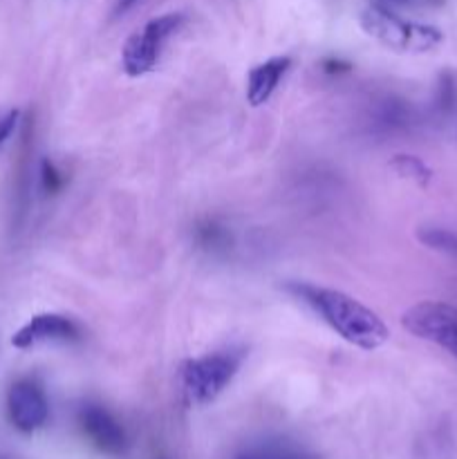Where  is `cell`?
Masks as SVG:
<instances>
[{
	"label": "cell",
	"mask_w": 457,
	"mask_h": 459,
	"mask_svg": "<svg viewBox=\"0 0 457 459\" xmlns=\"http://www.w3.org/2000/svg\"><path fill=\"white\" fill-rule=\"evenodd\" d=\"M285 290L298 300H303L325 325H330L336 334L349 345L366 352H375L381 345L388 343L390 330L384 318L370 307L345 291L330 290V287L312 285V282H287Z\"/></svg>",
	"instance_id": "1"
},
{
	"label": "cell",
	"mask_w": 457,
	"mask_h": 459,
	"mask_svg": "<svg viewBox=\"0 0 457 459\" xmlns=\"http://www.w3.org/2000/svg\"><path fill=\"white\" fill-rule=\"evenodd\" d=\"M245 359L246 350L242 345H227V348L213 350L202 357L186 359L179 370L186 402L191 406H206V403L215 402L236 379Z\"/></svg>",
	"instance_id": "2"
},
{
	"label": "cell",
	"mask_w": 457,
	"mask_h": 459,
	"mask_svg": "<svg viewBox=\"0 0 457 459\" xmlns=\"http://www.w3.org/2000/svg\"><path fill=\"white\" fill-rule=\"evenodd\" d=\"M358 22L367 36L397 52H430L444 40L442 30L424 22L406 21L385 4H370L363 9Z\"/></svg>",
	"instance_id": "3"
},
{
	"label": "cell",
	"mask_w": 457,
	"mask_h": 459,
	"mask_svg": "<svg viewBox=\"0 0 457 459\" xmlns=\"http://www.w3.org/2000/svg\"><path fill=\"white\" fill-rule=\"evenodd\" d=\"M186 25V16L182 12H166L161 16L151 18L142 30L128 36L121 49V67L130 79L146 76L160 65L168 40Z\"/></svg>",
	"instance_id": "4"
},
{
	"label": "cell",
	"mask_w": 457,
	"mask_h": 459,
	"mask_svg": "<svg viewBox=\"0 0 457 459\" xmlns=\"http://www.w3.org/2000/svg\"><path fill=\"white\" fill-rule=\"evenodd\" d=\"M401 325L412 336L446 350L457 361V307L442 300L412 305L401 316Z\"/></svg>",
	"instance_id": "5"
},
{
	"label": "cell",
	"mask_w": 457,
	"mask_h": 459,
	"mask_svg": "<svg viewBox=\"0 0 457 459\" xmlns=\"http://www.w3.org/2000/svg\"><path fill=\"white\" fill-rule=\"evenodd\" d=\"M9 424L18 433L31 435L43 429L49 420V402L45 390L34 379H18L7 390Z\"/></svg>",
	"instance_id": "6"
},
{
	"label": "cell",
	"mask_w": 457,
	"mask_h": 459,
	"mask_svg": "<svg viewBox=\"0 0 457 459\" xmlns=\"http://www.w3.org/2000/svg\"><path fill=\"white\" fill-rule=\"evenodd\" d=\"M76 421H79L81 430L90 439V444L103 455H124L125 448H128L124 426L101 403H81L79 411H76Z\"/></svg>",
	"instance_id": "7"
},
{
	"label": "cell",
	"mask_w": 457,
	"mask_h": 459,
	"mask_svg": "<svg viewBox=\"0 0 457 459\" xmlns=\"http://www.w3.org/2000/svg\"><path fill=\"white\" fill-rule=\"evenodd\" d=\"M81 339V327L74 318L65 314H36L12 334V348L31 350L43 343H76Z\"/></svg>",
	"instance_id": "8"
},
{
	"label": "cell",
	"mask_w": 457,
	"mask_h": 459,
	"mask_svg": "<svg viewBox=\"0 0 457 459\" xmlns=\"http://www.w3.org/2000/svg\"><path fill=\"white\" fill-rule=\"evenodd\" d=\"M291 56H272L267 61L258 63L246 74V101L251 108H260L273 97V92L280 85L282 76L289 72Z\"/></svg>",
	"instance_id": "9"
},
{
	"label": "cell",
	"mask_w": 457,
	"mask_h": 459,
	"mask_svg": "<svg viewBox=\"0 0 457 459\" xmlns=\"http://www.w3.org/2000/svg\"><path fill=\"white\" fill-rule=\"evenodd\" d=\"M236 459H314L300 448L285 442H264L258 446H251L242 451Z\"/></svg>",
	"instance_id": "10"
},
{
	"label": "cell",
	"mask_w": 457,
	"mask_h": 459,
	"mask_svg": "<svg viewBox=\"0 0 457 459\" xmlns=\"http://www.w3.org/2000/svg\"><path fill=\"white\" fill-rule=\"evenodd\" d=\"M392 169L397 170L401 178L412 179V182H417L419 186H426V184L433 179V170L426 166V161H421L419 157L415 155H397L392 160Z\"/></svg>",
	"instance_id": "11"
},
{
	"label": "cell",
	"mask_w": 457,
	"mask_h": 459,
	"mask_svg": "<svg viewBox=\"0 0 457 459\" xmlns=\"http://www.w3.org/2000/svg\"><path fill=\"white\" fill-rule=\"evenodd\" d=\"M419 240L424 242L426 247H430V249L442 251V254L455 255L457 258V233L448 231V229H439V227L421 229Z\"/></svg>",
	"instance_id": "12"
},
{
	"label": "cell",
	"mask_w": 457,
	"mask_h": 459,
	"mask_svg": "<svg viewBox=\"0 0 457 459\" xmlns=\"http://www.w3.org/2000/svg\"><path fill=\"white\" fill-rule=\"evenodd\" d=\"M40 182H43L45 193H58L63 182H65V178H63V173L52 164V161L45 160L43 169H40Z\"/></svg>",
	"instance_id": "13"
},
{
	"label": "cell",
	"mask_w": 457,
	"mask_h": 459,
	"mask_svg": "<svg viewBox=\"0 0 457 459\" xmlns=\"http://www.w3.org/2000/svg\"><path fill=\"white\" fill-rule=\"evenodd\" d=\"M18 117H21V112L18 110H9L4 112V115H0V146L12 137L13 128H16L18 124Z\"/></svg>",
	"instance_id": "14"
},
{
	"label": "cell",
	"mask_w": 457,
	"mask_h": 459,
	"mask_svg": "<svg viewBox=\"0 0 457 459\" xmlns=\"http://www.w3.org/2000/svg\"><path fill=\"white\" fill-rule=\"evenodd\" d=\"M134 3H137V0H116L115 12H116V13H125V12H128L130 7H133Z\"/></svg>",
	"instance_id": "15"
},
{
	"label": "cell",
	"mask_w": 457,
	"mask_h": 459,
	"mask_svg": "<svg viewBox=\"0 0 457 459\" xmlns=\"http://www.w3.org/2000/svg\"><path fill=\"white\" fill-rule=\"evenodd\" d=\"M388 3H394V4H403V3H408V0H388Z\"/></svg>",
	"instance_id": "16"
}]
</instances>
